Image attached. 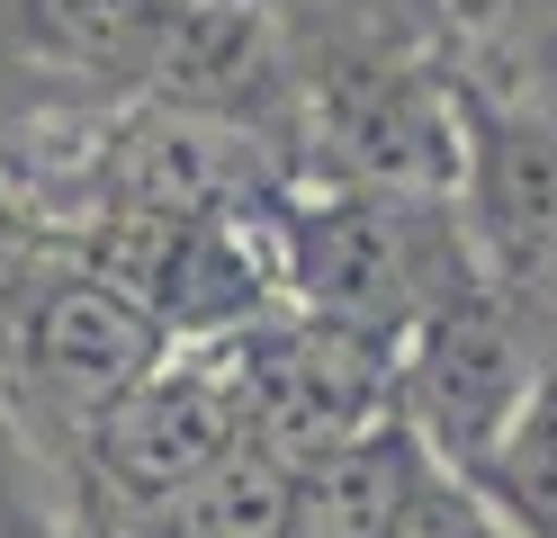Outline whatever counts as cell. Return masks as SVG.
I'll return each instance as SVG.
<instances>
[{"label":"cell","instance_id":"6da1fadb","mask_svg":"<svg viewBox=\"0 0 557 538\" xmlns=\"http://www.w3.org/2000/svg\"><path fill=\"white\" fill-rule=\"evenodd\" d=\"M270 270L297 314L377 333V341H405L441 297L485 278L459 198H405V189H360V179H324L315 198H278Z\"/></svg>","mask_w":557,"mask_h":538},{"label":"cell","instance_id":"7a4b0ae2","mask_svg":"<svg viewBox=\"0 0 557 538\" xmlns=\"http://www.w3.org/2000/svg\"><path fill=\"white\" fill-rule=\"evenodd\" d=\"M216 359V377L243 413V440L270 458H324L342 440L396 430V341L377 333H342L315 314H252L225 341H198Z\"/></svg>","mask_w":557,"mask_h":538},{"label":"cell","instance_id":"3957f363","mask_svg":"<svg viewBox=\"0 0 557 538\" xmlns=\"http://www.w3.org/2000/svg\"><path fill=\"white\" fill-rule=\"evenodd\" d=\"M557 359L540 350L531 314H521L495 278H468L459 297H441L413 333L396 341V422L423 440L441 476H468L512 430V413L540 395Z\"/></svg>","mask_w":557,"mask_h":538},{"label":"cell","instance_id":"277c9868","mask_svg":"<svg viewBox=\"0 0 557 538\" xmlns=\"http://www.w3.org/2000/svg\"><path fill=\"white\" fill-rule=\"evenodd\" d=\"M0 350L63 413V430H82L90 413H109L117 395L145 386L181 341L117 278H99L90 261H63V270H18L10 305H0Z\"/></svg>","mask_w":557,"mask_h":538},{"label":"cell","instance_id":"5b68a950","mask_svg":"<svg viewBox=\"0 0 557 538\" xmlns=\"http://www.w3.org/2000/svg\"><path fill=\"white\" fill-rule=\"evenodd\" d=\"M243 449L252 440H243V413L216 377V359L171 350L135 395H117L109 413H90L73 430V493L117 502V512H153V502L189 493Z\"/></svg>","mask_w":557,"mask_h":538},{"label":"cell","instance_id":"8992f818","mask_svg":"<svg viewBox=\"0 0 557 538\" xmlns=\"http://www.w3.org/2000/svg\"><path fill=\"white\" fill-rule=\"evenodd\" d=\"M468 234L504 297L557 341V126L468 99Z\"/></svg>","mask_w":557,"mask_h":538},{"label":"cell","instance_id":"52a82bcc","mask_svg":"<svg viewBox=\"0 0 557 538\" xmlns=\"http://www.w3.org/2000/svg\"><path fill=\"white\" fill-rule=\"evenodd\" d=\"M441 466L423 458V440L396 430H369V440H342L324 458L297 466V529L288 538H405V521L432 502Z\"/></svg>","mask_w":557,"mask_h":538},{"label":"cell","instance_id":"ba28073f","mask_svg":"<svg viewBox=\"0 0 557 538\" xmlns=\"http://www.w3.org/2000/svg\"><path fill=\"white\" fill-rule=\"evenodd\" d=\"M10 46L46 72H82V82H153L171 0H0Z\"/></svg>","mask_w":557,"mask_h":538},{"label":"cell","instance_id":"9c48e42d","mask_svg":"<svg viewBox=\"0 0 557 538\" xmlns=\"http://www.w3.org/2000/svg\"><path fill=\"white\" fill-rule=\"evenodd\" d=\"M459 485L485 502V521L504 538H557V368L540 377V395L512 413V430Z\"/></svg>","mask_w":557,"mask_h":538},{"label":"cell","instance_id":"30bf717a","mask_svg":"<svg viewBox=\"0 0 557 538\" xmlns=\"http://www.w3.org/2000/svg\"><path fill=\"white\" fill-rule=\"evenodd\" d=\"M315 18L351 27V36H377V46H413V54H423V36L441 27V0H315Z\"/></svg>","mask_w":557,"mask_h":538},{"label":"cell","instance_id":"8fae6325","mask_svg":"<svg viewBox=\"0 0 557 538\" xmlns=\"http://www.w3.org/2000/svg\"><path fill=\"white\" fill-rule=\"evenodd\" d=\"M0 538H63L46 512H37V485H27V430L0 404Z\"/></svg>","mask_w":557,"mask_h":538},{"label":"cell","instance_id":"7c38bea8","mask_svg":"<svg viewBox=\"0 0 557 538\" xmlns=\"http://www.w3.org/2000/svg\"><path fill=\"white\" fill-rule=\"evenodd\" d=\"M405 538H504V529L485 521V502H476L459 476H441V485H432V502L405 521Z\"/></svg>","mask_w":557,"mask_h":538}]
</instances>
